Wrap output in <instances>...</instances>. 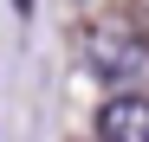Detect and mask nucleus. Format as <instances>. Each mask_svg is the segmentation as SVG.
<instances>
[{"instance_id":"nucleus-2","label":"nucleus","mask_w":149,"mask_h":142,"mask_svg":"<svg viewBox=\"0 0 149 142\" xmlns=\"http://www.w3.org/2000/svg\"><path fill=\"white\" fill-rule=\"evenodd\" d=\"M97 142H149V97L117 90V97L97 110Z\"/></svg>"},{"instance_id":"nucleus-1","label":"nucleus","mask_w":149,"mask_h":142,"mask_svg":"<svg viewBox=\"0 0 149 142\" xmlns=\"http://www.w3.org/2000/svg\"><path fill=\"white\" fill-rule=\"evenodd\" d=\"M84 52H91V71L110 78V84H130V78L149 71V39L130 32V26H97L84 39Z\"/></svg>"},{"instance_id":"nucleus-3","label":"nucleus","mask_w":149,"mask_h":142,"mask_svg":"<svg viewBox=\"0 0 149 142\" xmlns=\"http://www.w3.org/2000/svg\"><path fill=\"white\" fill-rule=\"evenodd\" d=\"M26 7H33V0H19V13H26Z\"/></svg>"}]
</instances>
